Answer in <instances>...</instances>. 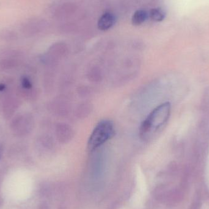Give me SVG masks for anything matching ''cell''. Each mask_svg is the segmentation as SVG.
<instances>
[{
    "instance_id": "1",
    "label": "cell",
    "mask_w": 209,
    "mask_h": 209,
    "mask_svg": "<svg viewBox=\"0 0 209 209\" xmlns=\"http://www.w3.org/2000/svg\"><path fill=\"white\" fill-rule=\"evenodd\" d=\"M171 114V104L166 102L155 108L142 122L139 128L141 138L146 139L164 125Z\"/></svg>"
},
{
    "instance_id": "2",
    "label": "cell",
    "mask_w": 209,
    "mask_h": 209,
    "mask_svg": "<svg viewBox=\"0 0 209 209\" xmlns=\"http://www.w3.org/2000/svg\"><path fill=\"white\" fill-rule=\"evenodd\" d=\"M114 135V126L109 120L101 121L94 129L88 141V147L94 150L101 147Z\"/></svg>"
},
{
    "instance_id": "3",
    "label": "cell",
    "mask_w": 209,
    "mask_h": 209,
    "mask_svg": "<svg viewBox=\"0 0 209 209\" xmlns=\"http://www.w3.org/2000/svg\"><path fill=\"white\" fill-rule=\"evenodd\" d=\"M32 125L33 120L32 116L29 114H21L13 119L10 127L15 136L21 137L29 133Z\"/></svg>"
},
{
    "instance_id": "4",
    "label": "cell",
    "mask_w": 209,
    "mask_h": 209,
    "mask_svg": "<svg viewBox=\"0 0 209 209\" xmlns=\"http://www.w3.org/2000/svg\"><path fill=\"white\" fill-rule=\"evenodd\" d=\"M20 105L19 100L12 95L6 97L3 103V112L6 118H10L17 110Z\"/></svg>"
},
{
    "instance_id": "5",
    "label": "cell",
    "mask_w": 209,
    "mask_h": 209,
    "mask_svg": "<svg viewBox=\"0 0 209 209\" xmlns=\"http://www.w3.org/2000/svg\"><path fill=\"white\" fill-rule=\"evenodd\" d=\"M20 59L16 54L10 53L9 56L0 59V71H4L14 68L19 65Z\"/></svg>"
},
{
    "instance_id": "6",
    "label": "cell",
    "mask_w": 209,
    "mask_h": 209,
    "mask_svg": "<svg viewBox=\"0 0 209 209\" xmlns=\"http://www.w3.org/2000/svg\"><path fill=\"white\" fill-rule=\"evenodd\" d=\"M115 18L112 13L109 12L104 13L99 20L98 28L102 31L108 30L113 26Z\"/></svg>"
},
{
    "instance_id": "7",
    "label": "cell",
    "mask_w": 209,
    "mask_h": 209,
    "mask_svg": "<svg viewBox=\"0 0 209 209\" xmlns=\"http://www.w3.org/2000/svg\"><path fill=\"white\" fill-rule=\"evenodd\" d=\"M147 17L148 14L146 11L144 10H138L134 13L132 17V23L134 25L139 26L142 24L146 21Z\"/></svg>"
},
{
    "instance_id": "8",
    "label": "cell",
    "mask_w": 209,
    "mask_h": 209,
    "mask_svg": "<svg viewBox=\"0 0 209 209\" xmlns=\"http://www.w3.org/2000/svg\"><path fill=\"white\" fill-rule=\"evenodd\" d=\"M150 18L155 21H161L165 17V12L161 9H152L149 13Z\"/></svg>"
},
{
    "instance_id": "9",
    "label": "cell",
    "mask_w": 209,
    "mask_h": 209,
    "mask_svg": "<svg viewBox=\"0 0 209 209\" xmlns=\"http://www.w3.org/2000/svg\"><path fill=\"white\" fill-rule=\"evenodd\" d=\"M32 85L27 77H23L21 79V88L24 89H32Z\"/></svg>"
},
{
    "instance_id": "10",
    "label": "cell",
    "mask_w": 209,
    "mask_h": 209,
    "mask_svg": "<svg viewBox=\"0 0 209 209\" xmlns=\"http://www.w3.org/2000/svg\"><path fill=\"white\" fill-rule=\"evenodd\" d=\"M5 88V86L3 84H0V91H3Z\"/></svg>"
}]
</instances>
